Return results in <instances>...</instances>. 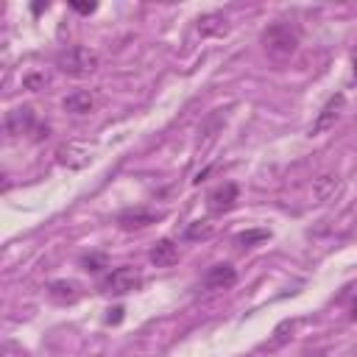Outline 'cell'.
<instances>
[{
  "label": "cell",
  "instance_id": "1",
  "mask_svg": "<svg viewBox=\"0 0 357 357\" xmlns=\"http://www.w3.org/2000/svg\"><path fill=\"white\" fill-rule=\"evenodd\" d=\"M56 67L65 73V76H73V78H84V76H92L98 67H100V59L92 47H84V45H73L67 50L56 56Z\"/></svg>",
  "mask_w": 357,
  "mask_h": 357
},
{
  "label": "cell",
  "instance_id": "2",
  "mask_svg": "<svg viewBox=\"0 0 357 357\" xmlns=\"http://www.w3.org/2000/svg\"><path fill=\"white\" fill-rule=\"evenodd\" d=\"M263 45L271 56L277 59H288L296 54L299 47V31L290 25V23H274L263 31Z\"/></svg>",
  "mask_w": 357,
  "mask_h": 357
},
{
  "label": "cell",
  "instance_id": "3",
  "mask_svg": "<svg viewBox=\"0 0 357 357\" xmlns=\"http://www.w3.org/2000/svg\"><path fill=\"white\" fill-rule=\"evenodd\" d=\"M142 288V274L131 266H120L115 271H109L100 282V290L104 293H112V296H126V293H134Z\"/></svg>",
  "mask_w": 357,
  "mask_h": 357
},
{
  "label": "cell",
  "instance_id": "4",
  "mask_svg": "<svg viewBox=\"0 0 357 357\" xmlns=\"http://www.w3.org/2000/svg\"><path fill=\"white\" fill-rule=\"evenodd\" d=\"M237 195H240L237 184H235V182H224V184H218V187L207 195V210H210L213 215H224V213L235 210Z\"/></svg>",
  "mask_w": 357,
  "mask_h": 357
},
{
  "label": "cell",
  "instance_id": "5",
  "mask_svg": "<svg viewBox=\"0 0 357 357\" xmlns=\"http://www.w3.org/2000/svg\"><path fill=\"white\" fill-rule=\"evenodd\" d=\"M162 221V213L157 210H148V207H131V210H123L118 215V226L126 229V232H134V229H145L151 224Z\"/></svg>",
  "mask_w": 357,
  "mask_h": 357
},
{
  "label": "cell",
  "instance_id": "6",
  "mask_svg": "<svg viewBox=\"0 0 357 357\" xmlns=\"http://www.w3.org/2000/svg\"><path fill=\"white\" fill-rule=\"evenodd\" d=\"M237 282V271L229 266V263H218L207 271V277H204V288L207 290H226Z\"/></svg>",
  "mask_w": 357,
  "mask_h": 357
},
{
  "label": "cell",
  "instance_id": "7",
  "mask_svg": "<svg viewBox=\"0 0 357 357\" xmlns=\"http://www.w3.org/2000/svg\"><path fill=\"white\" fill-rule=\"evenodd\" d=\"M36 126V115L31 107H20V109H12L6 115V131L9 134H31Z\"/></svg>",
  "mask_w": 357,
  "mask_h": 357
},
{
  "label": "cell",
  "instance_id": "8",
  "mask_svg": "<svg viewBox=\"0 0 357 357\" xmlns=\"http://www.w3.org/2000/svg\"><path fill=\"white\" fill-rule=\"evenodd\" d=\"M47 296L56 304H76L81 299V285L73 279H56L47 285Z\"/></svg>",
  "mask_w": 357,
  "mask_h": 357
},
{
  "label": "cell",
  "instance_id": "9",
  "mask_svg": "<svg viewBox=\"0 0 357 357\" xmlns=\"http://www.w3.org/2000/svg\"><path fill=\"white\" fill-rule=\"evenodd\" d=\"M343 104H346V98L338 92L335 98H329L327 100V107L321 109V115L316 118V123H313V129H310V134H321V131H327L329 126H335V120L340 118V109H343Z\"/></svg>",
  "mask_w": 357,
  "mask_h": 357
},
{
  "label": "cell",
  "instance_id": "10",
  "mask_svg": "<svg viewBox=\"0 0 357 357\" xmlns=\"http://www.w3.org/2000/svg\"><path fill=\"white\" fill-rule=\"evenodd\" d=\"M151 263H154L157 268H168V266H173L176 260H179V248H176V243L173 240H157V246L151 248Z\"/></svg>",
  "mask_w": 357,
  "mask_h": 357
},
{
  "label": "cell",
  "instance_id": "11",
  "mask_svg": "<svg viewBox=\"0 0 357 357\" xmlns=\"http://www.w3.org/2000/svg\"><path fill=\"white\" fill-rule=\"evenodd\" d=\"M65 112H70V115H89L92 109H95V95L92 92H87V89H76V92H70L67 98H65Z\"/></svg>",
  "mask_w": 357,
  "mask_h": 357
},
{
  "label": "cell",
  "instance_id": "12",
  "mask_svg": "<svg viewBox=\"0 0 357 357\" xmlns=\"http://www.w3.org/2000/svg\"><path fill=\"white\" fill-rule=\"evenodd\" d=\"M198 31L204 36H224L229 31V25H226L224 14H204V17H198Z\"/></svg>",
  "mask_w": 357,
  "mask_h": 357
},
{
  "label": "cell",
  "instance_id": "13",
  "mask_svg": "<svg viewBox=\"0 0 357 357\" xmlns=\"http://www.w3.org/2000/svg\"><path fill=\"white\" fill-rule=\"evenodd\" d=\"M271 237L268 229H248V232H240L237 235V246L240 248H251V246H257V243H266Z\"/></svg>",
  "mask_w": 357,
  "mask_h": 357
},
{
  "label": "cell",
  "instance_id": "14",
  "mask_svg": "<svg viewBox=\"0 0 357 357\" xmlns=\"http://www.w3.org/2000/svg\"><path fill=\"white\" fill-rule=\"evenodd\" d=\"M210 235H213V226H210V224L195 221V224L187 226V240H207Z\"/></svg>",
  "mask_w": 357,
  "mask_h": 357
},
{
  "label": "cell",
  "instance_id": "15",
  "mask_svg": "<svg viewBox=\"0 0 357 357\" xmlns=\"http://www.w3.org/2000/svg\"><path fill=\"white\" fill-rule=\"evenodd\" d=\"M23 87H25V89H31V92H39V89H45V87H47V76H45V73L25 76V78H23Z\"/></svg>",
  "mask_w": 357,
  "mask_h": 357
},
{
  "label": "cell",
  "instance_id": "16",
  "mask_svg": "<svg viewBox=\"0 0 357 357\" xmlns=\"http://www.w3.org/2000/svg\"><path fill=\"white\" fill-rule=\"evenodd\" d=\"M104 263H107V257L104 254H87V257H81V266H84V271H100L104 268Z\"/></svg>",
  "mask_w": 357,
  "mask_h": 357
},
{
  "label": "cell",
  "instance_id": "17",
  "mask_svg": "<svg viewBox=\"0 0 357 357\" xmlns=\"http://www.w3.org/2000/svg\"><path fill=\"white\" fill-rule=\"evenodd\" d=\"M285 332H293V321H285V324H282V327H279V329H277V332H274V335H277V338H274V340H271V349H277V346H279V343H282V340H285V338H288V335H285Z\"/></svg>",
  "mask_w": 357,
  "mask_h": 357
},
{
  "label": "cell",
  "instance_id": "18",
  "mask_svg": "<svg viewBox=\"0 0 357 357\" xmlns=\"http://www.w3.org/2000/svg\"><path fill=\"white\" fill-rule=\"evenodd\" d=\"M73 6V12H78V14H92L95 9H98V3H70Z\"/></svg>",
  "mask_w": 357,
  "mask_h": 357
},
{
  "label": "cell",
  "instance_id": "19",
  "mask_svg": "<svg viewBox=\"0 0 357 357\" xmlns=\"http://www.w3.org/2000/svg\"><path fill=\"white\" fill-rule=\"evenodd\" d=\"M112 313H115V316H109L107 321H109V324H120V318H123V307H115Z\"/></svg>",
  "mask_w": 357,
  "mask_h": 357
},
{
  "label": "cell",
  "instance_id": "20",
  "mask_svg": "<svg viewBox=\"0 0 357 357\" xmlns=\"http://www.w3.org/2000/svg\"><path fill=\"white\" fill-rule=\"evenodd\" d=\"M351 318H357V301H354V310H351Z\"/></svg>",
  "mask_w": 357,
  "mask_h": 357
},
{
  "label": "cell",
  "instance_id": "21",
  "mask_svg": "<svg viewBox=\"0 0 357 357\" xmlns=\"http://www.w3.org/2000/svg\"><path fill=\"white\" fill-rule=\"evenodd\" d=\"M354 78H357V62H354Z\"/></svg>",
  "mask_w": 357,
  "mask_h": 357
},
{
  "label": "cell",
  "instance_id": "22",
  "mask_svg": "<svg viewBox=\"0 0 357 357\" xmlns=\"http://www.w3.org/2000/svg\"><path fill=\"white\" fill-rule=\"evenodd\" d=\"M310 357H324V354H310Z\"/></svg>",
  "mask_w": 357,
  "mask_h": 357
}]
</instances>
